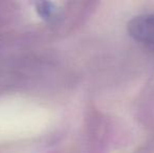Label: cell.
Returning a JSON list of instances; mask_svg holds the SVG:
<instances>
[{
	"instance_id": "6da1fadb",
	"label": "cell",
	"mask_w": 154,
	"mask_h": 153,
	"mask_svg": "<svg viewBox=\"0 0 154 153\" xmlns=\"http://www.w3.org/2000/svg\"><path fill=\"white\" fill-rule=\"evenodd\" d=\"M127 29L134 40L154 49V13L135 16L129 21Z\"/></svg>"
}]
</instances>
